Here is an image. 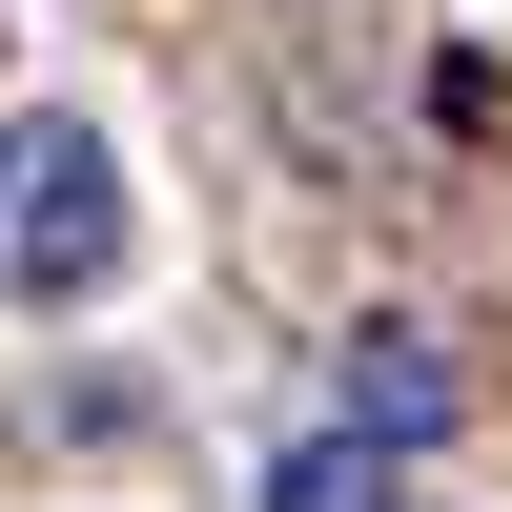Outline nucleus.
I'll use <instances>...</instances> for the list:
<instances>
[{"instance_id":"f257e3e1","label":"nucleus","mask_w":512,"mask_h":512,"mask_svg":"<svg viewBox=\"0 0 512 512\" xmlns=\"http://www.w3.org/2000/svg\"><path fill=\"white\" fill-rule=\"evenodd\" d=\"M103 267H123V144L103 123H21L0 144V287L21 308H82Z\"/></svg>"},{"instance_id":"f03ea898","label":"nucleus","mask_w":512,"mask_h":512,"mask_svg":"<svg viewBox=\"0 0 512 512\" xmlns=\"http://www.w3.org/2000/svg\"><path fill=\"white\" fill-rule=\"evenodd\" d=\"M349 431H390V451L451 431V349H431V328H369V349H349Z\"/></svg>"},{"instance_id":"7ed1b4c3","label":"nucleus","mask_w":512,"mask_h":512,"mask_svg":"<svg viewBox=\"0 0 512 512\" xmlns=\"http://www.w3.org/2000/svg\"><path fill=\"white\" fill-rule=\"evenodd\" d=\"M390 492H410V451H390V431H308V451L267 472V512H390Z\"/></svg>"}]
</instances>
